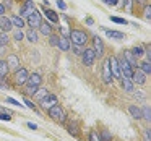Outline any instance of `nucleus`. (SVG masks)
<instances>
[{
  "label": "nucleus",
  "mask_w": 151,
  "mask_h": 141,
  "mask_svg": "<svg viewBox=\"0 0 151 141\" xmlns=\"http://www.w3.org/2000/svg\"><path fill=\"white\" fill-rule=\"evenodd\" d=\"M68 39H72V42L75 44V46L81 47L88 42V34H86L85 31H80V29H72L68 34Z\"/></svg>",
  "instance_id": "obj_1"
},
{
  "label": "nucleus",
  "mask_w": 151,
  "mask_h": 141,
  "mask_svg": "<svg viewBox=\"0 0 151 141\" xmlns=\"http://www.w3.org/2000/svg\"><path fill=\"white\" fill-rule=\"evenodd\" d=\"M49 117L52 118L54 122H59V123H63V122L67 120V114H65V110H63L62 107H60L59 104H54L52 107L49 109Z\"/></svg>",
  "instance_id": "obj_2"
},
{
  "label": "nucleus",
  "mask_w": 151,
  "mask_h": 141,
  "mask_svg": "<svg viewBox=\"0 0 151 141\" xmlns=\"http://www.w3.org/2000/svg\"><path fill=\"white\" fill-rule=\"evenodd\" d=\"M119 60V65H120V73L122 76H127V78L132 79V75H133V67L127 62V60L122 57V59H117Z\"/></svg>",
  "instance_id": "obj_3"
},
{
  "label": "nucleus",
  "mask_w": 151,
  "mask_h": 141,
  "mask_svg": "<svg viewBox=\"0 0 151 141\" xmlns=\"http://www.w3.org/2000/svg\"><path fill=\"white\" fill-rule=\"evenodd\" d=\"M81 59H83V65L85 67H91L96 60V54L93 49H85L81 52Z\"/></svg>",
  "instance_id": "obj_4"
},
{
  "label": "nucleus",
  "mask_w": 151,
  "mask_h": 141,
  "mask_svg": "<svg viewBox=\"0 0 151 141\" xmlns=\"http://www.w3.org/2000/svg\"><path fill=\"white\" fill-rule=\"evenodd\" d=\"M28 76H29V73H28V70L26 68H18L17 72H15V83H17L18 86H23L24 83H26V79H28Z\"/></svg>",
  "instance_id": "obj_5"
},
{
  "label": "nucleus",
  "mask_w": 151,
  "mask_h": 141,
  "mask_svg": "<svg viewBox=\"0 0 151 141\" xmlns=\"http://www.w3.org/2000/svg\"><path fill=\"white\" fill-rule=\"evenodd\" d=\"M41 23H42V20H41V15L37 10H34L33 13L28 16V26H31V29H36V28L41 26Z\"/></svg>",
  "instance_id": "obj_6"
},
{
  "label": "nucleus",
  "mask_w": 151,
  "mask_h": 141,
  "mask_svg": "<svg viewBox=\"0 0 151 141\" xmlns=\"http://www.w3.org/2000/svg\"><path fill=\"white\" fill-rule=\"evenodd\" d=\"M112 79H114V76H112L111 67H109V59H107L104 63H102V81H104L106 84H111Z\"/></svg>",
  "instance_id": "obj_7"
},
{
  "label": "nucleus",
  "mask_w": 151,
  "mask_h": 141,
  "mask_svg": "<svg viewBox=\"0 0 151 141\" xmlns=\"http://www.w3.org/2000/svg\"><path fill=\"white\" fill-rule=\"evenodd\" d=\"M109 67H111V72H112V76H114V78H122L120 65H119L117 57H111V59H109Z\"/></svg>",
  "instance_id": "obj_8"
},
{
  "label": "nucleus",
  "mask_w": 151,
  "mask_h": 141,
  "mask_svg": "<svg viewBox=\"0 0 151 141\" xmlns=\"http://www.w3.org/2000/svg\"><path fill=\"white\" fill-rule=\"evenodd\" d=\"M34 10H36V7H34V2H33V0H26V2H24V5L20 8V16H26V18H28Z\"/></svg>",
  "instance_id": "obj_9"
},
{
  "label": "nucleus",
  "mask_w": 151,
  "mask_h": 141,
  "mask_svg": "<svg viewBox=\"0 0 151 141\" xmlns=\"http://www.w3.org/2000/svg\"><path fill=\"white\" fill-rule=\"evenodd\" d=\"M54 104H57V96L55 94H47L41 99V107L42 109H47V110H49Z\"/></svg>",
  "instance_id": "obj_10"
},
{
  "label": "nucleus",
  "mask_w": 151,
  "mask_h": 141,
  "mask_svg": "<svg viewBox=\"0 0 151 141\" xmlns=\"http://www.w3.org/2000/svg\"><path fill=\"white\" fill-rule=\"evenodd\" d=\"M93 50H94V54H96V57H101L102 54H104V42H102V39L101 37H98L96 36L94 39H93Z\"/></svg>",
  "instance_id": "obj_11"
},
{
  "label": "nucleus",
  "mask_w": 151,
  "mask_h": 141,
  "mask_svg": "<svg viewBox=\"0 0 151 141\" xmlns=\"http://www.w3.org/2000/svg\"><path fill=\"white\" fill-rule=\"evenodd\" d=\"M132 81L137 83V84H145L146 83V75H145L141 70H133V75H132Z\"/></svg>",
  "instance_id": "obj_12"
},
{
  "label": "nucleus",
  "mask_w": 151,
  "mask_h": 141,
  "mask_svg": "<svg viewBox=\"0 0 151 141\" xmlns=\"http://www.w3.org/2000/svg\"><path fill=\"white\" fill-rule=\"evenodd\" d=\"M41 83H42L41 75H39V73H33V75L28 76V79H26V83H24V84H26V86H37V88H39Z\"/></svg>",
  "instance_id": "obj_13"
},
{
  "label": "nucleus",
  "mask_w": 151,
  "mask_h": 141,
  "mask_svg": "<svg viewBox=\"0 0 151 141\" xmlns=\"http://www.w3.org/2000/svg\"><path fill=\"white\" fill-rule=\"evenodd\" d=\"M122 88H124V91H127V92H133L135 91V84H133V81H132L130 78H127V76H122Z\"/></svg>",
  "instance_id": "obj_14"
},
{
  "label": "nucleus",
  "mask_w": 151,
  "mask_h": 141,
  "mask_svg": "<svg viewBox=\"0 0 151 141\" xmlns=\"http://www.w3.org/2000/svg\"><path fill=\"white\" fill-rule=\"evenodd\" d=\"M104 33L107 34V37L111 39H117V41H122L125 39V34L120 33V31H114V29H104Z\"/></svg>",
  "instance_id": "obj_15"
},
{
  "label": "nucleus",
  "mask_w": 151,
  "mask_h": 141,
  "mask_svg": "<svg viewBox=\"0 0 151 141\" xmlns=\"http://www.w3.org/2000/svg\"><path fill=\"white\" fill-rule=\"evenodd\" d=\"M7 65H8V68H15V70H18V68H20V60H18V57H17V55H8V59H7Z\"/></svg>",
  "instance_id": "obj_16"
},
{
  "label": "nucleus",
  "mask_w": 151,
  "mask_h": 141,
  "mask_svg": "<svg viewBox=\"0 0 151 141\" xmlns=\"http://www.w3.org/2000/svg\"><path fill=\"white\" fill-rule=\"evenodd\" d=\"M57 47H59L60 50H63V52H65V50H68L70 49V39L68 37H59V42H57Z\"/></svg>",
  "instance_id": "obj_17"
},
{
  "label": "nucleus",
  "mask_w": 151,
  "mask_h": 141,
  "mask_svg": "<svg viewBox=\"0 0 151 141\" xmlns=\"http://www.w3.org/2000/svg\"><path fill=\"white\" fill-rule=\"evenodd\" d=\"M128 112H130V115L135 120H140L141 118V109L137 107V105H130V107H128Z\"/></svg>",
  "instance_id": "obj_18"
},
{
  "label": "nucleus",
  "mask_w": 151,
  "mask_h": 141,
  "mask_svg": "<svg viewBox=\"0 0 151 141\" xmlns=\"http://www.w3.org/2000/svg\"><path fill=\"white\" fill-rule=\"evenodd\" d=\"M124 59L127 60V62L130 63L132 67H137V59L133 57V54H132V50H124Z\"/></svg>",
  "instance_id": "obj_19"
},
{
  "label": "nucleus",
  "mask_w": 151,
  "mask_h": 141,
  "mask_svg": "<svg viewBox=\"0 0 151 141\" xmlns=\"http://www.w3.org/2000/svg\"><path fill=\"white\" fill-rule=\"evenodd\" d=\"M0 28H2L5 33H8V31L13 28V24H12V21L8 20V18H2V20H0Z\"/></svg>",
  "instance_id": "obj_20"
},
{
  "label": "nucleus",
  "mask_w": 151,
  "mask_h": 141,
  "mask_svg": "<svg viewBox=\"0 0 151 141\" xmlns=\"http://www.w3.org/2000/svg\"><path fill=\"white\" fill-rule=\"evenodd\" d=\"M39 31L44 36H50V34H52V26H50V23H41Z\"/></svg>",
  "instance_id": "obj_21"
},
{
  "label": "nucleus",
  "mask_w": 151,
  "mask_h": 141,
  "mask_svg": "<svg viewBox=\"0 0 151 141\" xmlns=\"http://www.w3.org/2000/svg\"><path fill=\"white\" fill-rule=\"evenodd\" d=\"M44 13H46V18L50 21V23H59V16L55 15V11H52V10H44Z\"/></svg>",
  "instance_id": "obj_22"
},
{
  "label": "nucleus",
  "mask_w": 151,
  "mask_h": 141,
  "mask_svg": "<svg viewBox=\"0 0 151 141\" xmlns=\"http://www.w3.org/2000/svg\"><path fill=\"white\" fill-rule=\"evenodd\" d=\"M10 21H12V24H13V26H17V28H23V26H24L23 18H21V16H18V15L12 16V18H10Z\"/></svg>",
  "instance_id": "obj_23"
},
{
  "label": "nucleus",
  "mask_w": 151,
  "mask_h": 141,
  "mask_svg": "<svg viewBox=\"0 0 151 141\" xmlns=\"http://www.w3.org/2000/svg\"><path fill=\"white\" fill-rule=\"evenodd\" d=\"M67 130H68V133L72 135V136H78V123H76V122H72V123H68Z\"/></svg>",
  "instance_id": "obj_24"
},
{
  "label": "nucleus",
  "mask_w": 151,
  "mask_h": 141,
  "mask_svg": "<svg viewBox=\"0 0 151 141\" xmlns=\"http://www.w3.org/2000/svg\"><path fill=\"white\" fill-rule=\"evenodd\" d=\"M140 70L145 73V75H151V63H150V62L140 63Z\"/></svg>",
  "instance_id": "obj_25"
},
{
  "label": "nucleus",
  "mask_w": 151,
  "mask_h": 141,
  "mask_svg": "<svg viewBox=\"0 0 151 141\" xmlns=\"http://www.w3.org/2000/svg\"><path fill=\"white\" fill-rule=\"evenodd\" d=\"M141 118H145V120H148V122L151 120V110H150L148 105H145V107L141 109Z\"/></svg>",
  "instance_id": "obj_26"
},
{
  "label": "nucleus",
  "mask_w": 151,
  "mask_h": 141,
  "mask_svg": "<svg viewBox=\"0 0 151 141\" xmlns=\"http://www.w3.org/2000/svg\"><path fill=\"white\" fill-rule=\"evenodd\" d=\"M8 65H7V62H4V60H0V76H7V73H8Z\"/></svg>",
  "instance_id": "obj_27"
},
{
  "label": "nucleus",
  "mask_w": 151,
  "mask_h": 141,
  "mask_svg": "<svg viewBox=\"0 0 151 141\" xmlns=\"http://www.w3.org/2000/svg\"><path fill=\"white\" fill-rule=\"evenodd\" d=\"M7 44H8V34L5 33V31H2V33H0V46L5 47Z\"/></svg>",
  "instance_id": "obj_28"
},
{
  "label": "nucleus",
  "mask_w": 151,
  "mask_h": 141,
  "mask_svg": "<svg viewBox=\"0 0 151 141\" xmlns=\"http://www.w3.org/2000/svg\"><path fill=\"white\" fill-rule=\"evenodd\" d=\"M26 37L31 41V42H36V41H37V34H36V31H34V29H29V31L26 33Z\"/></svg>",
  "instance_id": "obj_29"
},
{
  "label": "nucleus",
  "mask_w": 151,
  "mask_h": 141,
  "mask_svg": "<svg viewBox=\"0 0 151 141\" xmlns=\"http://www.w3.org/2000/svg\"><path fill=\"white\" fill-rule=\"evenodd\" d=\"M132 54H133V57H135V59H138V57H141V55L145 54V50H143V47H133Z\"/></svg>",
  "instance_id": "obj_30"
},
{
  "label": "nucleus",
  "mask_w": 151,
  "mask_h": 141,
  "mask_svg": "<svg viewBox=\"0 0 151 141\" xmlns=\"http://www.w3.org/2000/svg\"><path fill=\"white\" fill-rule=\"evenodd\" d=\"M10 112H4V110H0V120H4V122H10L12 117H10Z\"/></svg>",
  "instance_id": "obj_31"
},
{
  "label": "nucleus",
  "mask_w": 151,
  "mask_h": 141,
  "mask_svg": "<svg viewBox=\"0 0 151 141\" xmlns=\"http://www.w3.org/2000/svg\"><path fill=\"white\" fill-rule=\"evenodd\" d=\"M101 141H111L112 140V136H111V133H109L107 130H102V133H101Z\"/></svg>",
  "instance_id": "obj_32"
},
{
  "label": "nucleus",
  "mask_w": 151,
  "mask_h": 141,
  "mask_svg": "<svg viewBox=\"0 0 151 141\" xmlns=\"http://www.w3.org/2000/svg\"><path fill=\"white\" fill-rule=\"evenodd\" d=\"M111 21H114L117 24H128V21L125 18H119V16H111Z\"/></svg>",
  "instance_id": "obj_33"
},
{
  "label": "nucleus",
  "mask_w": 151,
  "mask_h": 141,
  "mask_svg": "<svg viewBox=\"0 0 151 141\" xmlns=\"http://www.w3.org/2000/svg\"><path fill=\"white\" fill-rule=\"evenodd\" d=\"M0 88L8 89V83H7V78H5V76H0Z\"/></svg>",
  "instance_id": "obj_34"
},
{
  "label": "nucleus",
  "mask_w": 151,
  "mask_h": 141,
  "mask_svg": "<svg viewBox=\"0 0 151 141\" xmlns=\"http://www.w3.org/2000/svg\"><path fill=\"white\" fill-rule=\"evenodd\" d=\"M34 94H36V96H37V97H39V99H42L44 96H47V94H49V92H47L46 89H37V91L34 92Z\"/></svg>",
  "instance_id": "obj_35"
},
{
  "label": "nucleus",
  "mask_w": 151,
  "mask_h": 141,
  "mask_svg": "<svg viewBox=\"0 0 151 141\" xmlns=\"http://www.w3.org/2000/svg\"><path fill=\"white\" fill-rule=\"evenodd\" d=\"M49 39H50V46H55V47H57V42H59V36H54V34H50Z\"/></svg>",
  "instance_id": "obj_36"
},
{
  "label": "nucleus",
  "mask_w": 151,
  "mask_h": 141,
  "mask_svg": "<svg viewBox=\"0 0 151 141\" xmlns=\"http://www.w3.org/2000/svg\"><path fill=\"white\" fill-rule=\"evenodd\" d=\"M89 141H101V138H99V135L96 133V131H91V135H89Z\"/></svg>",
  "instance_id": "obj_37"
},
{
  "label": "nucleus",
  "mask_w": 151,
  "mask_h": 141,
  "mask_svg": "<svg viewBox=\"0 0 151 141\" xmlns=\"http://www.w3.org/2000/svg\"><path fill=\"white\" fill-rule=\"evenodd\" d=\"M57 7H59L60 10H67V4L63 0H57Z\"/></svg>",
  "instance_id": "obj_38"
},
{
  "label": "nucleus",
  "mask_w": 151,
  "mask_h": 141,
  "mask_svg": "<svg viewBox=\"0 0 151 141\" xmlns=\"http://www.w3.org/2000/svg\"><path fill=\"white\" fill-rule=\"evenodd\" d=\"M101 2L106 5H111V7H115V5H117V0H101Z\"/></svg>",
  "instance_id": "obj_39"
},
{
  "label": "nucleus",
  "mask_w": 151,
  "mask_h": 141,
  "mask_svg": "<svg viewBox=\"0 0 151 141\" xmlns=\"http://www.w3.org/2000/svg\"><path fill=\"white\" fill-rule=\"evenodd\" d=\"M37 89H39V88H37V86H28L26 92H28V94H34V92H36Z\"/></svg>",
  "instance_id": "obj_40"
},
{
  "label": "nucleus",
  "mask_w": 151,
  "mask_h": 141,
  "mask_svg": "<svg viewBox=\"0 0 151 141\" xmlns=\"http://www.w3.org/2000/svg\"><path fill=\"white\" fill-rule=\"evenodd\" d=\"M145 18H146V20H151V7L145 8Z\"/></svg>",
  "instance_id": "obj_41"
},
{
  "label": "nucleus",
  "mask_w": 151,
  "mask_h": 141,
  "mask_svg": "<svg viewBox=\"0 0 151 141\" xmlns=\"http://www.w3.org/2000/svg\"><path fill=\"white\" fill-rule=\"evenodd\" d=\"M143 136H145V141H151V131L150 130H145L143 131Z\"/></svg>",
  "instance_id": "obj_42"
},
{
  "label": "nucleus",
  "mask_w": 151,
  "mask_h": 141,
  "mask_svg": "<svg viewBox=\"0 0 151 141\" xmlns=\"http://www.w3.org/2000/svg\"><path fill=\"white\" fill-rule=\"evenodd\" d=\"M60 31H62V34H63V37H68V34H70V31H68V28H67V26H62V28H60Z\"/></svg>",
  "instance_id": "obj_43"
},
{
  "label": "nucleus",
  "mask_w": 151,
  "mask_h": 141,
  "mask_svg": "<svg viewBox=\"0 0 151 141\" xmlns=\"http://www.w3.org/2000/svg\"><path fill=\"white\" fill-rule=\"evenodd\" d=\"M7 102H8V104H13V105H21L20 102H18V101H15L13 97H7Z\"/></svg>",
  "instance_id": "obj_44"
},
{
  "label": "nucleus",
  "mask_w": 151,
  "mask_h": 141,
  "mask_svg": "<svg viewBox=\"0 0 151 141\" xmlns=\"http://www.w3.org/2000/svg\"><path fill=\"white\" fill-rule=\"evenodd\" d=\"M24 104H26V107H28V109H33V110H34V104L29 101V99H24Z\"/></svg>",
  "instance_id": "obj_45"
},
{
  "label": "nucleus",
  "mask_w": 151,
  "mask_h": 141,
  "mask_svg": "<svg viewBox=\"0 0 151 141\" xmlns=\"http://www.w3.org/2000/svg\"><path fill=\"white\" fill-rule=\"evenodd\" d=\"M132 2H133V0H125V8H127V10L132 8Z\"/></svg>",
  "instance_id": "obj_46"
},
{
  "label": "nucleus",
  "mask_w": 151,
  "mask_h": 141,
  "mask_svg": "<svg viewBox=\"0 0 151 141\" xmlns=\"http://www.w3.org/2000/svg\"><path fill=\"white\" fill-rule=\"evenodd\" d=\"M15 39H17V41H21V39H23V33H20V31H18V33L15 34Z\"/></svg>",
  "instance_id": "obj_47"
},
{
  "label": "nucleus",
  "mask_w": 151,
  "mask_h": 141,
  "mask_svg": "<svg viewBox=\"0 0 151 141\" xmlns=\"http://www.w3.org/2000/svg\"><path fill=\"white\" fill-rule=\"evenodd\" d=\"M28 127H29L31 130H36V128H37V125H36V123H33V122H28Z\"/></svg>",
  "instance_id": "obj_48"
},
{
  "label": "nucleus",
  "mask_w": 151,
  "mask_h": 141,
  "mask_svg": "<svg viewBox=\"0 0 151 141\" xmlns=\"http://www.w3.org/2000/svg\"><path fill=\"white\" fill-rule=\"evenodd\" d=\"M4 13H5V5H4V4H0V16H2Z\"/></svg>",
  "instance_id": "obj_49"
},
{
  "label": "nucleus",
  "mask_w": 151,
  "mask_h": 141,
  "mask_svg": "<svg viewBox=\"0 0 151 141\" xmlns=\"http://www.w3.org/2000/svg\"><path fill=\"white\" fill-rule=\"evenodd\" d=\"M86 23H88L89 26H91V24H94V21H93V18H86Z\"/></svg>",
  "instance_id": "obj_50"
},
{
  "label": "nucleus",
  "mask_w": 151,
  "mask_h": 141,
  "mask_svg": "<svg viewBox=\"0 0 151 141\" xmlns=\"http://www.w3.org/2000/svg\"><path fill=\"white\" fill-rule=\"evenodd\" d=\"M73 50H75V54H81V50H80L78 46H75V49H73Z\"/></svg>",
  "instance_id": "obj_51"
},
{
  "label": "nucleus",
  "mask_w": 151,
  "mask_h": 141,
  "mask_svg": "<svg viewBox=\"0 0 151 141\" xmlns=\"http://www.w3.org/2000/svg\"><path fill=\"white\" fill-rule=\"evenodd\" d=\"M137 2H140V4H141V2H145V0H137Z\"/></svg>",
  "instance_id": "obj_52"
}]
</instances>
